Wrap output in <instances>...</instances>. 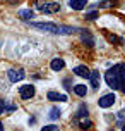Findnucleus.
<instances>
[{
  "mask_svg": "<svg viewBox=\"0 0 125 131\" xmlns=\"http://www.w3.org/2000/svg\"><path fill=\"white\" fill-rule=\"evenodd\" d=\"M19 95L22 100H29V98H33L36 95V88L33 85H22L19 88Z\"/></svg>",
  "mask_w": 125,
  "mask_h": 131,
  "instance_id": "20e7f679",
  "label": "nucleus"
},
{
  "mask_svg": "<svg viewBox=\"0 0 125 131\" xmlns=\"http://www.w3.org/2000/svg\"><path fill=\"white\" fill-rule=\"evenodd\" d=\"M106 85L113 90H122L125 93V64H117L105 72Z\"/></svg>",
  "mask_w": 125,
  "mask_h": 131,
  "instance_id": "f257e3e1",
  "label": "nucleus"
},
{
  "mask_svg": "<svg viewBox=\"0 0 125 131\" xmlns=\"http://www.w3.org/2000/svg\"><path fill=\"white\" fill-rule=\"evenodd\" d=\"M24 76H26L24 69H9V71H7V78L10 79L12 83L22 81V79H24Z\"/></svg>",
  "mask_w": 125,
  "mask_h": 131,
  "instance_id": "423d86ee",
  "label": "nucleus"
},
{
  "mask_svg": "<svg viewBox=\"0 0 125 131\" xmlns=\"http://www.w3.org/2000/svg\"><path fill=\"white\" fill-rule=\"evenodd\" d=\"M74 72H75L79 78H89V74H91V71H89L86 66H77V67H74Z\"/></svg>",
  "mask_w": 125,
  "mask_h": 131,
  "instance_id": "f8f14e48",
  "label": "nucleus"
},
{
  "mask_svg": "<svg viewBox=\"0 0 125 131\" xmlns=\"http://www.w3.org/2000/svg\"><path fill=\"white\" fill-rule=\"evenodd\" d=\"M31 26L46 33H53V35H72L75 31H81L75 26H64V24H55V23H31Z\"/></svg>",
  "mask_w": 125,
  "mask_h": 131,
  "instance_id": "f03ea898",
  "label": "nucleus"
},
{
  "mask_svg": "<svg viewBox=\"0 0 125 131\" xmlns=\"http://www.w3.org/2000/svg\"><path fill=\"white\" fill-rule=\"evenodd\" d=\"M50 67H52L53 71H60V69L65 67V62H64V59H60V57H55V59H52V62H50Z\"/></svg>",
  "mask_w": 125,
  "mask_h": 131,
  "instance_id": "9b49d317",
  "label": "nucleus"
},
{
  "mask_svg": "<svg viewBox=\"0 0 125 131\" xmlns=\"http://www.w3.org/2000/svg\"><path fill=\"white\" fill-rule=\"evenodd\" d=\"M75 123H77V124H79L81 128H82V129H87V128H91V126H92V123H91V121H89L87 117H84L82 121L79 119V121H75Z\"/></svg>",
  "mask_w": 125,
  "mask_h": 131,
  "instance_id": "f3484780",
  "label": "nucleus"
},
{
  "mask_svg": "<svg viewBox=\"0 0 125 131\" xmlns=\"http://www.w3.org/2000/svg\"><path fill=\"white\" fill-rule=\"evenodd\" d=\"M60 114H62V112H60V109H57V107H52V109H50V114H48V117L52 119V121H57V119L60 117Z\"/></svg>",
  "mask_w": 125,
  "mask_h": 131,
  "instance_id": "dca6fc26",
  "label": "nucleus"
},
{
  "mask_svg": "<svg viewBox=\"0 0 125 131\" xmlns=\"http://www.w3.org/2000/svg\"><path fill=\"white\" fill-rule=\"evenodd\" d=\"M87 114H89V111H87V107H86L84 104L81 105L79 109H77V114H75V117H74V121H79V119H84L87 117Z\"/></svg>",
  "mask_w": 125,
  "mask_h": 131,
  "instance_id": "4468645a",
  "label": "nucleus"
},
{
  "mask_svg": "<svg viewBox=\"0 0 125 131\" xmlns=\"http://www.w3.org/2000/svg\"><path fill=\"white\" fill-rule=\"evenodd\" d=\"M81 41L87 47H94V38L87 29H81Z\"/></svg>",
  "mask_w": 125,
  "mask_h": 131,
  "instance_id": "0eeeda50",
  "label": "nucleus"
},
{
  "mask_svg": "<svg viewBox=\"0 0 125 131\" xmlns=\"http://www.w3.org/2000/svg\"><path fill=\"white\" fill-rule=\"evenodd\" d=\"M41 131H60L58 128L55 124H50V126H45V128H41Z\"/></svg>",
  "mask_w": 125,
  "mask_h": 131,
  "instance_id": "6ab92c4d",
  "label": "nucleus"
},
{
  "mask_svg": "<svg viewBox=\"0 0 125 131\" xmlns=\"http://www.w3.org/2000/svg\"><path fill=\"white\" fill-rule=\"evenodd\" d=\"M69 5H70L72 10H82V9H86V5H87V0H70Z\"/></svg>",
  "mask_w": 125,
  "mask_h": 131,
  "instance_id": "1a4fd4ad",
  "label": "nucleus"
},
{
  "mask_svg": "<svg viewBox=\"0 0 125 131\" xmlns=\"http://www.w3.org/2000/svg\"><path fill=\"white\" fill-rule=\"evenodd\" d=\"M36 9L43 14H55L60 10V4L57 2H48V0H36Z\"/></svg>",
  "mask_w": 125,
  "mask_h": 131,
  "instance_id": "7ed1b4c3",
  "label": "nucleus"
},
{
  "mask_svg": "<svg viewBox=\"0 0 125 131\" xmlns=\"http://www.w3.org/2000/svg\"><path fill=\"white\" fill-rule=\"evenodd\" d=\"M2 114H5V111H4V105L0 104V116H2Z\"/></svg>",
  "mask_w": 125,
  "mask_h": 131,
  "instance_id": "412c9836",
  "label": "nucleus"
},
{
  "mask_svg": "<svg viewBox=\"0 0 125 131\" xmlns=\"http://www.w3.org/2000/svg\"><path fill=\"white\" fill-rule=\"evenodd\" d=\"M122 131H125V123H123V124H122Z\"/></svg>",
  "mask_w": 125,
  "mask_h": 131,
  "instance_id": "5701e85b",
  "label": "nucleus"
},
{
  "mask_svg": "<svg viewBox=\"0 0 125 131\" xmlns=\"http://www.w3.org/2000/svg\"><path fill=\"white\" fill-rule=\"evenodd\" d=\"M0 131H4V124L2 123H0Z\"/></svg>",
  "mask_w": 125,
  "mask_h": 131,
  "instance_id": "4be33fe9",
  "label": "nucleus"
},
{
  "mask_svg": "<svg viewBox=\"0 0 125 131\" xmlns=\"http://www.w3.org/2000/svg\"><path fill=\"white\" fill-rule=\"evenodd\" d=\"M108 40H110L112 43H118V45H122V43H123V40L118 38V36H115V35H108Z\"/></svg>",
  "mask_w": 125,
  "mask_h": 131,
  "instance_id": "a211bd4d",
  "label": "nucleus"
},
{
  "mask_svg": "<svg viewBox=\"0 0 125 131\" xmlns=\"http://www.w3.org/2000/svg\"><path fill=\"white\" fill-rule=\"evenodd\" d=\"M98 17V12H89V14H86V19L87 21H92V19H96Z\"/></svg>",
  "mask_w": 125,
  "mask_h": 131,
  "instance_id": "aec40b11",
  "label": "nucleus"
},
{
  "mask_svg": "<svg viewBox=\"0 0 125 131\" xmlns=\"http://www.w3.org/2000/svg\"><path fill=\"white\" fill-rule=\"evenodd\" d=\"M115 100H117L115 93H106V95H103V97L98 100V105L101 109H108V107H112V105L115 104Z\"/></svg>",
  "mask_w": 125,
  "mask_h": 131,
  "instance_id": "39448f33",
  "label": "nucleus"
},
{
  "mask_svg": "<svg viewBox=\"0 0 125 131\" xmlns=\"http://www.w3.org/2000/svg\"><path fill=\"white\" fill-rule=\"evenodd\" d=\"M46 98L52 100V102H67V95H64V93H57V92H48L46 93Z\"/></svg>",
  "mask_w": 125,
  "mask_h": 131,
  "instance_id": "6e6552de",
  "label": "nucleus"
},
{
  "mask_svg": "<svg viewBox=\"0 0 125 131\" xmlns=\"http://www.w3.org/2000/svg\"><path fill=\"white\" fill-rule=\"evenodd\" d=\"M89 79H91V86H92V88H99V83H101L99 71H91V74H89Z\"/></svg>",
  "mask_w": 125,
  "mask_h": 131,
  "instance_id": "9d476101",
  "label": "nucleus"
},
{
  "mask_svg": "<svg viewBox=\"0 0 125 131\" xmlns=\"http://www.w3.org/2000/svg\"><path fill=\"white\" fill-rule=\"evenodd\" d=\"M74 93H75L77 97H86V93H87V86H86V85H75V86H74Z\"/></svg>",
  "mask_w": 125,
  "mask_h": 131,
  "instance_id": "2eb2a0df",
  "label": "nucleus"
},
{
  "mask_svg": "<svg viewBox=\"0 0 125 131\" xmlns=\"http://www.w3.org/2000/svg\"><path fill=\"white\" fill-rule=\"evenodd\" d=\"M17 16H19L22 21H29V19H33V17H34V12L31 10V9H24V10H19Z\"/></svg>",
  "mask_w": 125,
  "mask_h": 131,
  "instance_id": "ddd939ff",
  "label": "nucleus"
}]
</instances>
